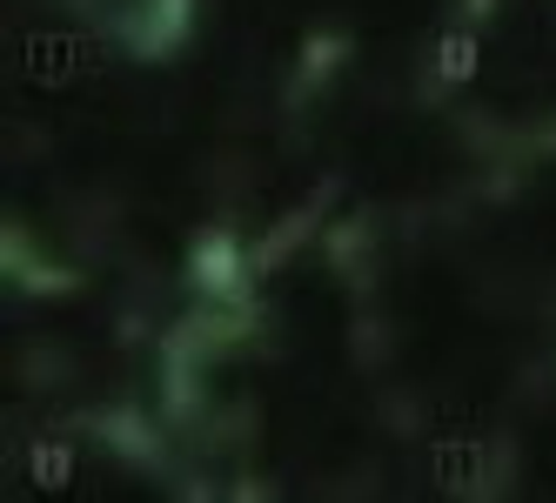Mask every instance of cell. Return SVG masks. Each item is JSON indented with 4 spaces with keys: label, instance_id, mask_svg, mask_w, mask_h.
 <instances>
[{
    "label": "cell",
    "instance_id": "cell-3",
    "mask_svg": "<svg viewBox=\"0 0 556 503\" xmlns=\"http://www.w3.org/2000/svg\"><path fill=\"white\" fill-rule=\"evenodd\" d=\"M435 67H443V81H469V74H476V41H469V34H450L443 54H435Z\"/></svg>",
    "mask_w": 556,
    "mask_h": 503
},
{
    "label": "cell",
    "instance_id": "cell-2",
    "mask_svg": "<svg viewBox=\"0 0 556 503\" xmlns=\"http://www.w3.org/2000/svg\"><path fill=\"white\" fill-rule=\"evenodd\" d=\"M67 477H74V450H67V443L41 437V443L27 450V483H34V490H67Z\"/></svg>",
    "mask_w": 556,
    "mask_h": 503
},
{
    "label": "cell",
    "instance_id": "cell-1",
    "mask_svg": "<svg viewBox=\"0 0 556 503\" xmlns=\"http://www.w3.org/2000/svg\"><path fill=\"white\" fill-rule=\"evenodd\" d=\"M94 67H101V48L88 34H27L21 41V81H34V88H67Z\"/></svg>",
    "mask_w": 556,
    "mask_h": 503
}]
</instances>
